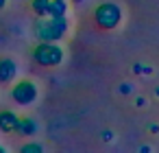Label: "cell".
<instances>
[{"mask_svg":"<svg viewBox=\"0 0 159 153\" xmlns=\"http://www.w3.org/2000/svg\"><path fill=\"white\" fill-rule=\"evenodd\" d=\"M68 29V22L63 18H50V20H37L35 22V35L42 42H57L59 37H63Z\"/></svg>","mask_w":159,"mask_h":153,"instance_id":"obj_1","label":"cell"},{"mask_svg":"<svg viewBox=\"0 0 159 153\" xmlns=\"http://www.w3.org/2000/svg\"><path fill=\"white\" fill-rule=\"evenodd\" d=\"M33 59H35L39 66L52 68V66H59V64H61L63 50H61L55 42H42V44L33 50Z\"/></svg>","mask_w":159,"mask_h":153,"instance_id":"obj_2","label":"cell"},{"mask_svg":"<svg viewBox=\"0 0 159 153\" xmlns=\"http://www.w3.org/2000/svg\"><path fill=\"white\" fill-rule=\"evenodd\" d=\"M11 98L18 103V105H31L35 98H37V85L29 79L24 81H18L11 90Z\"/></svg>","mask_w":159,"mask_h":153,"instance_id":"obj_3","label":"cell"},{"mask_svg":"<svg viewBox=\"0 0 159 153\" xmlns=\"http://www.w3.org/2000/svg\"><path fill=\"white\" fill-rule=\"evenodd\" d=\"M118 20H120V9L116 7V5H100L98 9H96V22H98V26H102V29H113L116 24H118Z\"/></svg>","mask_w":159,"mask_h":153,"instance_id":"obj_4","label":"cell"},{"mask_svg":"<svg viewBox=\"0 0 159 153\" xmlns=\"http://www.w3.org/2000/svg\"><path fill=\"white\" fill-rule=\"evenodd\" d=\"M16 74H18V64L13 59H9V57L0 59V83L2 85L11 83L16 79Z\"/></svg>","mask_w":159,"mask_h":153,"instance_id":"obj_5","label":"cell"},{"mask_svg":"<svg viewBox=\"0 0 159 153\" xmlns=\"http://www.w3.org/2000/svg\"><path fill=\"white\" fill-rule=\"evenodd\" d=\"M18 120H20V116H16L13 112H0V131H5V133L16 131Z\"/></svg>","mask_w":159,"mask_h":153,"instance_id":"obj_6","label":"cell"},{"mask_svg":"<svg viewBox=\"0 0 159 153\" xmlns=\"http://www.w3.org/2000/svg\"><path fill=\"white\" fill-rule=\"evenodd\" d=\"M16 131H18L20 136H33V133L37 131V125L33 122V118H20Z\"/></svg>","mask_w":159,"mask_h":153,"instance_id":"obj_7","label":"cell"},{"mask_svg":"<svg viewBox=\"0 0 159 153\" xmlns=\"http://www.w3.org/2000/svg\"><path fill=\"white\" fill-rule=\"evenodd\" d=\"M48 16L50 18H63L66 16V2H63V0H50Z\"/></svg>","mask_w":159,"mask_h":153,"instance_id":"obj_8","label":"cell"},{"mask_svg":"<svg viewBox=\"0 0 159 153\" xmlns=\"http://www.w3.org/2000/svg\"><path fill=\"white\" fill-rule=\"evenodd\" d=\"M31 7H33V11H35L39 18H46V16H48V9H50V0H33Z\"/></svg>","mask_w":159,"mask_h":153,"instance_id":"obj_9","label":"cell"},{"mask_svg":"<svg viewBox=\"0 0 159 153\" xmlns=\"http://www.w3.org/2000/svg\"><path fill=\"white\" fill-rule=\"evenodd\" d=\"M22 153H42V144H24Z\"/></svg>","mask_w":159,"mask_h":153,"instance_id":"obj_10","label":"cell"},{"mask_svg":"<svg viewBox=\"0 0 159 153\" xmlns=\"http://www.w3.org/2000/svg\"><path fill=\"white\" fill-rule=\"evenodd\" d=\"M5 5H7V0H0V11L5 9Z\"/></svg>","mask_w":159,"mask_h":153,"instance_id":"obj_11","label":"cell"},{"mask_svg":"<svg viewBox=\"0 0 159 153\" xmlns=\"http://www.w3.org/2000/svg\"><path fill=\"white\" fill-rule=\"evenodd\" d=\"M0 153H5V146H0Z\"/></svg>","mask_w":159,"mask_h":153,"instance_id":"obj_12","label":"cell"},{"mask_svg":"<svg viewBox=\"0 0 159 153\" xmlns=\"http://www.w3.org/2000/svg\"><path fill=\"white\" fill-rule=\"evenodd\" d=\"M74 2H81V0H74Z\"/></svg>","mask_w":159,"mask_h":153,"instance_id":"obj_13","label":"cell"}]
</instances>
